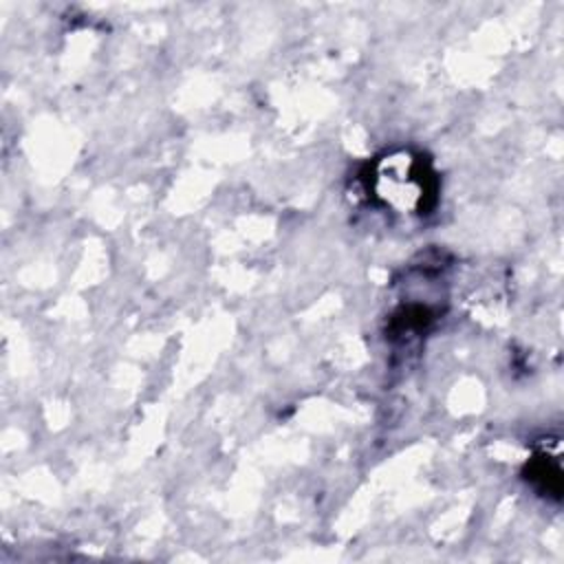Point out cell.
<instances>
[{"instance_id": "obj_1", "label": "cell", "mask_w": 564, "mask_h": 564, "mask_svg": "<svg viewBox=\"0 0 564 564\" xmlns=\"http://www.w3.org/2000/svg\"><path fill=\"white\" fill-rule=\"evenodd\" d=\"M368 198L397 216H425L438 200V174L427 156L392 150L375 156L364 174Z\"/></svg>"}, {"instance_id": "obj_2", "label": "cell", "mask_w": 564, "mask_h": 564, "mask_svg": "<svg viewBox=\"0 0 564 564\" xmlns=\"http://www.w3.org/2000/svg\"><path fill=\"white\" fill-rule=\"evenodd\" d=\"M546 454H540L531 460L529 467V480L540 489V491H549V494H560V469H549L546 467Z\"/></svg>"}]
</instances>
